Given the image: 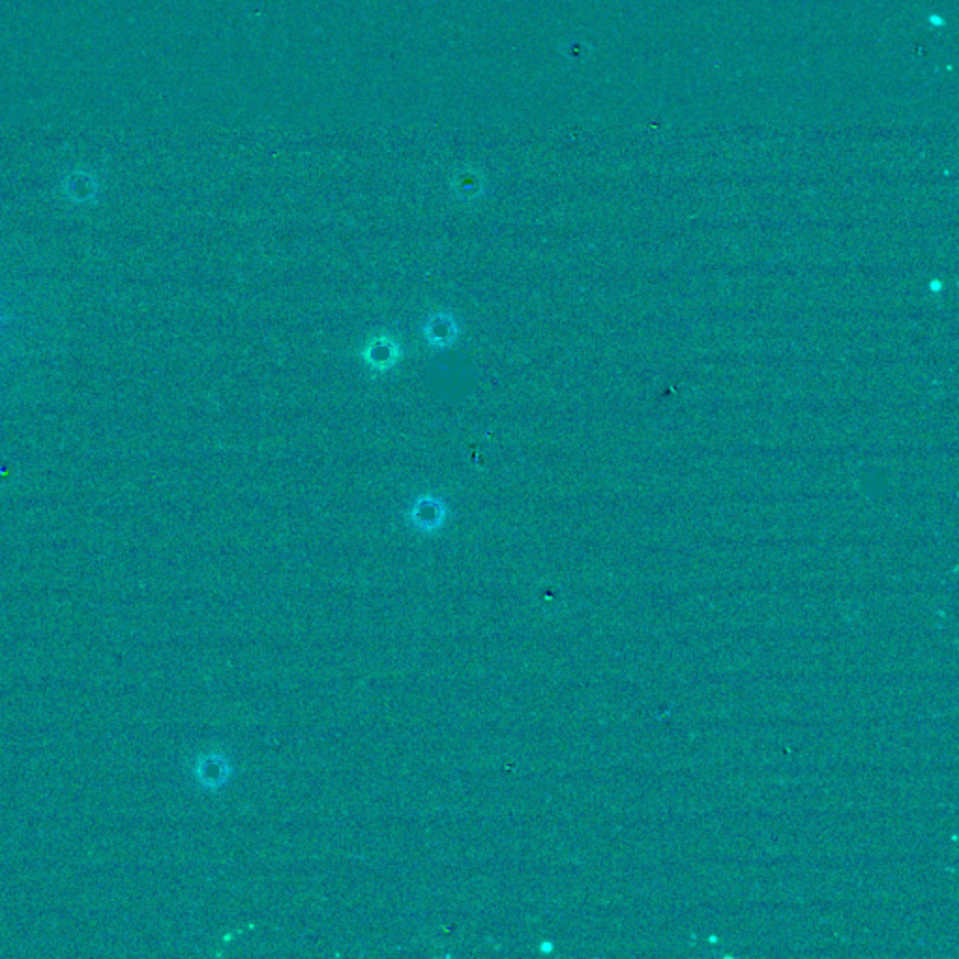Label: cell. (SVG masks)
Instances as JSON below:
<instances>
[{"label":"cell","instance_id":"3","mask_svg":"<svg viewBox=\"0 0 959 959\" xmlns=\"http://www.w3.org/2000/svg\"><path fill=\"white\" fill-rule=\"evenodd\" d=\"M422 332H424V338L431 347L444 349V347H450L454 341L458 340L459 326L450 313L437 311V313L429 315Z\"/></svg>","mask_w":959,"mask_h":959},{"label":"cell","instance_id":"4","mask_svg":"<svg viewBox=\"0 0 959 959\" xmlns=\"http://www.w3.org/2000/svg\"><path fill=\"white\" fill-rule=\"evenodd\" d=\"M231 774V765L222 755H207L201 759V765L197 767V778L208 789H218L223 783H227V778Z\"/></svg>","mask_w":959,"mask_h":959},{"label":"cell","instance_id":"2","mask_svg":"<svg viewBox=\"0 0 959 959\" xmlns=\"http://www.w3.org/2000/svg\"><path fill=\"white\" fill-rule=\"evenodd\" d=\"M360 356L371 371L386 373V371L396 368V364L403 356V351H401V345L396 338H392L388 334H379V336L369 338V341H366L364 349L360 351Z\"/></svg>","mask_w":959,"mask_h":959},{"label":"cell","instance_id":"1","mask_svg":"<svg viewBox=\"0 0 959 959\" xmlns=\"http://www.w3.org/2000/svg\"><path fill=\"white\" fill-rule=\"evenodd\" d=\"M448 519V506L441 497L435 495H420L413 502L411 510L407 512V521L413 527L414 531L431 534V532L441 531Z\"/></svg>","mask_w":959,"mask_h":959}]
</instances>
